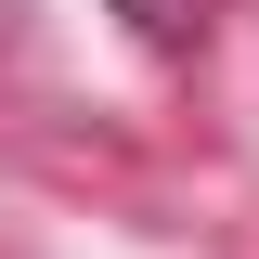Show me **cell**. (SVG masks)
Segmentation results:
<instances>
[{"label": "cell", "mask_w": 259, "mask_h": 259, "mask_svg": "<svg viewBox=\"0 0 259 259\" xmlns=\"http://www.w3.org/2000/svg\"><path fill=\"white\" fill-rule=\"evenodd\" d=\"M117 13H130V39H143V52H168V65L207 52V0H117Z\"/></svg>", "instance_id": "1"}]
</instances>
